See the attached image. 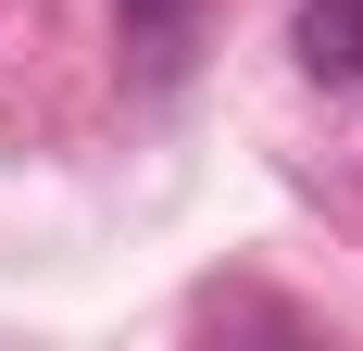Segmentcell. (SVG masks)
Wrapping results in <instances>:
<instances>
[{
  "label": "cell",
  "mask_w": 363,
  "mask_h": 351,
  "mask_svg": "<svg viewBox=\"0 0 363 351\" xmlns=\"http://www.w3.org/2000/svg\"><path fill=\"white\" fill-rule=\"evenodd\" d=\"M201 13H213V0H113L125 75H138V88H176V75L201 63Z\"/></svg>",
  "instance_id": "1"
},
{
  "label": "cell",
  "mask_w": 363,
  "mask_h": 351,
  "mask_svg": "<svg viewBox=\"0 0 363 351\" xmlns=\"http://www.w3.org/2000/svg\"><path fill=\"white\" fill-rule=\"evenodd\" d=\"M289 50H301V75H313V88H363V0H301Z\"/></svg>",
  "instance_id": "2"
}]
</instances>
